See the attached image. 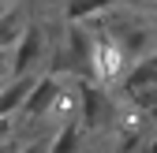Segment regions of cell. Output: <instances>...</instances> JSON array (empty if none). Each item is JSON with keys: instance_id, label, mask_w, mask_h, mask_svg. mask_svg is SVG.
Returning a JSON list of instances; mask_svg holds the SVG:
<instances>
[{"instance_id": "8", "label": "cell", "mask_w": 157, "mask_h": 153, "mask_svg": "<svg viewBox=\"0 0 157 153\" xmlns=\"http://www.w3.org/2000/svg\"><path fill=\"white\" fill-rule=\"evenodd\" d=\"M112 4H120V0H64V19L67 23H86Z\"/></svg>"}, {"instance_id": "2", "label": "cell", "mask_w": 157, "mask_h": 153, "mask_svg": "<svg viewBox=\"0 0 157 153\" xmlns=\"http://www.w3.org/2000/svg\"><path fill=\"white\" fill-rule=\"evenodd\" d=\"M78 97H82V108H78V120H82L86 131H105V127H116V101L109 86L94 82V79H78Z\"/></svg>"}, {"instance_id": "5", "label": "cell", "mask_w": 157, "mask_h": 153, "mask_svg": "<svg viewBox=\"0 0 157 153\" xmlns=\"http://www.w3.org/2000/svg\"><path fill=\"white\" fill-rule=\"evenodd\" d=\"M153 86H157V56H139L131 64V71L124 75L120 93L131 97V93H142V90H153Z\"/></svg>"}, {"instance_id": "1", "label": "cell", "mask_w": 157, "mask_h": 153, "mask_svg": "<svg viewBox=\"0 0 157 153\" xmlns=\"http://www.w3.org/2000/svg\"><path fill=\"white\" fill-rule=\"evenodd\" d=\"M90 71H94V82H101V86H120L124 75L131 71V56H127V49L120 45V37L112 30H101L94 37Z\"/></svg>"}, {"instance_id": "7", "label": "cell", "mask_w": 157, "mask_h": 153, "mask_svg": "<svg viewBox=\"0 0 157 153\" xmlns=\"http://www.w3.org/2000/svg\"><path fill=\"white\" fill-rule=\"evenodd\" d=\"M23 30H26V19H23L19 8L0 11V52H11L19 45V37H23Z\"/></svg>"}, {"instance_id": "3", "label": "cell", "mask_w": 157, "mask_h": 153, "mask_svg": "<svg viewBox=\"0 0 157 153\" xmlns=\"http://www.w3.org/2000/svg\"><path fill=\"white\" fill-rule=\"evenodd\" d=\"M60 86H64V75L60 71H49V75H37V86L30 90L26 105L19 108V123L23 127H49V112L60 97Z\"/></svg>"}, {"instance_id": "4", "label": "cell", "mask_w": 157, "mask_h": 153, "mask_svg": "<svg viewBox=\"0 0 157 153\" xmlns=\"http://www.w3.org/2000/svg\"><path fill=\"white\" fill-rule=\"evenodd\" d=\"M45 52H49L45 30L37 26V23H26L19 45L11 49V79H15V75H34V67L45 60Z\"/></svg>"}, {"instance_id": "6", "label": "cell", "mask_w": 157, "mask_h": 153, "mask_svg": "<svg viewBox=\"0 0 157 153\" xmlns=\"http://www.w3.org/2000/svg\"><path fill=\"white\" fill-rule=\"evenodd\" d=\"M82 135L86 127L82 120H67L52 131V142H49V153H82Z\"/></svg>"}]
</instances>
